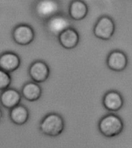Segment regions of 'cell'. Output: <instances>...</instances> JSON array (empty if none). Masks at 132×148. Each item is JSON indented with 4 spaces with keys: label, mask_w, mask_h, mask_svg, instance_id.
<instances>
[{
    "label": "cell",
    "mask_w": 132,
    "mask_h": 148,
    "mask_svg": "<svg viewBox=\"0 0 132 148\" xmlns=\"http://www.w3.org/2000/svg\"><path fill=\"white\" fill-rule=\"evenodd\" d=\"M64 127V120L62 116L54 113L46 115L39 124L40 131L44 135L52 137L60 136L63 131Z\"/></svg>",
    "instance_id": "obj_1"
},
{
    "label": "cell",
    "mask_w": 132,
    "mask_h": 148,
    "mask_svg": "<svg viewBox=\"0 0 132 148\" xmlns=\"http://www.w3.org/2000/svg\"><path fill=\"white\" fill-rule=\"evenodd\" d=\"M98 128L103 136L111 138L121 134L124 129V123L118 116L107 114L100 119Z\"/></svg>",
    "instance_id": "obj_2"
},
{
    "label": "cell",
    "mask_w": 132,
    "mask_h": 148,
    "mask_svg": "<svg viewBox=\"0 0 132 148\" xmlns=\"http://www.w3.org/2000/svg\"><path fill=\"white\" fill-rule=\"evenodd\" d=\"M61 5L58 0H38L34 6V12L43 20H48L51 17L60 14Z\"/></svg>",
    "instance_id": "obj_3"
},
{
    "label": "cell",
    "mask_w": 132,
    "mask_h": 148,
    "mask_svg": "<svg viewBox=\"0 0 132 148\" xmlns=\"http://www.w3.org/2000/svg\"><path fill=\"white\" fill-rule=\"evenodd\" d=\"M115 30L113 19L109 16H102L97 20L94 29V34L100 39L108 40L112 37Z\"/></svg>",
    "instance_id": "obj_4"
},
{
    "label": "cell",
    "mask_w": 132,
    "mask_h": 148,
    "mask_svg": "<svg viewBox=\"0 0 132 148\" xmlns=\"http://www.w3.org/2000/svg\"><path fill=\"white\" fill-rule=\"evenodd\" d=\"M71 22L66 16L57 14L46 21V28L47 32L54 36L59 35L68 28H70Z\"/></svg>",
    "instance_id": "obj_5"
},
{
    "label": "cell",
    "mask_w": 132,
    "mask_h": 148,
    "mask_svg": "<svg viewBox=\"0 0 132 148\" xmlns=\"http://www.w3.org/2000/svg\"><path fill=\"white\" fill-rule=\"evenodd\" d=\"M12 38L16 43L26 46L33 41L35 38L34 30L30 25L21 24L17 25L12 32Z\"/></svg>",
    "instance_id": "obj_6"
},
{
    "label": "cell",
    "mask_w": 132,
    "mask_h": 148,
    "mask_svg": "<svg viewBox=\"0 0 132 148\" xmlns=\"http://www.w3.org/2000/svg\"><path fill=\"white\" fill-rule=\"evenodd\" d=\"M30 78L37 83H43L49 78L50 68L43 61H35L32 62L29 69Z\"/></svg>",
    "instance_id": "obj_7"
},
{
    "label": "cell",
    "mask_w": 132,
    "mask_h": 148,
    "mask_svg": "<svg viewBox=\"0 0 132 148\" xmlns=\"http://www.w3.org/2000/svg\"><path fill=\"white\" fill-rule=\"evenodd\" d=\"M107 65L111 70L116 72L123 71L127 66V56L122 51H113L107 56Z\"/></svg>",
    "instance_id": "obj_8"
},
{
    "label": "cell",
    "mask_w": 132,
    "mask_h": 148,
    "mask_svg": "<svg viewBox=\"0 0 132 148\" xmlns=\"http://www.w3.org/2000/svg\"><path fill=\"white\" fill-rule=\"evenodd\" d=\"M21 94L13 88H7L0 94V103L5 108L11 110L19 105L21 101Z\"/></svg>",
    "instance_id": "obj_9"
},
{
    "label": "cell",
    "mask_w": 132,
    "mask_h": 148,
    "mask_svg": "<svg viewBox=\"0 0 132 148\" xmlns=\"http://www.w3.org/2000/svg\"><path fill=\"white\" fill-rule=\"evenodd\" d=\"M20 58L17 54L12 52H6L0 56V69L7 73H12L20 66Z\"/></svg>",
    "instance_id": "obj_10"
},
{
    "label": "cell",
    "mask_w": 132,
    "mask_h": 148,
    "mask_svg": "<svg viewBox=\"0 0 132 148\" xmlns=\"http://www.w3.org/2000/svg\"><path fill=\"white\" fill-rule=\"evenodd\" d=\"M58 39L60 45L67 49L75 48L78 45L80 36L78 32L73 28H68L59 35Z\"/></svg>",
    "instance_id": "obj_11"
},
{
    "label": "cell",
    "mask_w": 132,
    "mask_h": 148,
    "mask_svg": "<svg viewBox=\"0 0 132 148\" xmlns=\"http://www.w3.org/2000/svg\"><path fill=\"white\" fill-rule=\"evenodd\" d=\"M103 104L106 110L111 112H117L122 108L124 99L121 95L116 91H110L105 94L103 99Z\"/></svg>",
    "instance_id": "obj_12"
},
{
    "label": "cell",
    "mask_w": 132,
    "mask_h": 148,
    "mask_svg": "<svg viewBox=\"0 0 132 148\" xmlns=\"http://www.w3.org/2000/svg\"><path fill=\"white\" fill-rule=\"evenodd\" d=\"M88 13V6L83 0H73L69 6V15L74 20L80 21Z\"/></svg>",
    "instance_id": "obj_13"
},
{
    "label": "cell",
    "mask_w": 132,
    "mask_h": 148,
    "mask_svg": "<svg viewBox=\"0 0 132 148\" xmlns=\"http://www.w3.org/2000/svg\"><path fill=\"white\" fill-rule=\"evenodd\" d=\"M9 117L14 124L21 126L27 122L30 117V113L25 106L19 104L10 110Z\"/></svg>",
    "instance_id": "obj_14"
},
{
    "label": "cell",
    "mask_w": 132,
    "mask_h": 148,
    "mask_svg": "<svg viewBox=\"0 0 132 148\" xmlns=\"http://www.w3.org/2000/svg\"><path fill=\"white\" fill-rule=\"evenodd\" d=\"M42 95V89L40 86L36 82H29L23 86L22 89V96L28 101H36Z\"/></svg>",
    "instance_id": "obj_15"
},
{
    "label": "cell",
    "mask_w": 132,
    "mask_h": 148,
    "mask_svg": "<svg viewBox=\"0 0 132 148\" xmlns=\"http://www.w3.org/2000/svg\"><path fill=\"white\" fill-rule=\"evenodd\" d=\"M12 83V77L9 73L0 69V90H4L9 87Z\"/></svg>",
    "instance_id": "obj_16"
},
{
    "label": "cell",
    "mask_w": 132,
    "mask_h": 148,
    "mask_svg": "<svg viewBox=\"0 0 132 148\" xmlns=\"http://www.w3.org/2000/svg\"><path fill=\"white\" fill-rule=\"evenodd\" d=\"M2 110H1V109H0V121H1V120H2Z\"/></svg>",
    "instance_id": "obj_17"
}]
</instances>
